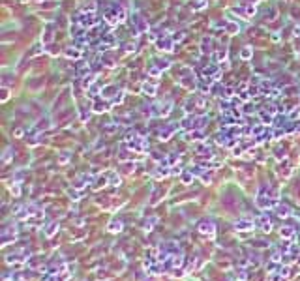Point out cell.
Listing matches in <instances>:
<instances>
[{"label": "cell", "instance_id": "obj_4", "mask_svg": "<svg viewBox=\"0 0 300 281\" xmlns=\"http://www.w3.org/2000/svg\"><path fill=\"white\" fill-rule=\"evenodd\" d=\"M109 231H111V232L122 231V223H120V221H113V223H111V227H109Z\"/></svg>", "mask_w": 300, "mask_h": 281}, {"label": "cell", "instance_id": "obj_8", "mask_svg": "<svg viewBox=\"0 0 300 281\" xmlns=\"http://www.w3.org/2000/svg\"><path fill=\"white\" fill-rule=\"evenodd\" d=\"M111 184H113V186H118V184H120V178H118L116 174H113V176H111Z\"/></svg>", "mask_w": 300, "mask_h": 281}, {"label": "cell", "instance_id": "obj_9", "mask_svg": "<svg viewBox=\"0 0 300 281\" xmlns=\"http://www.w3.org/2000/svg\"><path fill=\"white\" fill-rule=\"evenodd\" d=\"M189 182H191V174L186 172V174H184V184H189Z\"/></svg>", "mask_w": 300, "mask_h": 281}, {"label": "cell", "instance_id": "obj_3", "mask_svg": "<svg viewBox=\"0 0 300 281\" xmlns=\"http://www.w3.org/2000/svg\"><path fill=\"white\" fill-rule=\"evenodd\" d=\"M289 214H291V210H289V206H279V208H278V216H281V217H283V216H285V217H287Z\"/></svg>", "mask_w": 300, "mask_h": 281}, {"label": "cell", "instance_id": "obj_6", "mask_svg": "<svg viewBox=\"0 0 300 281\" xmlns=\"http://www.w3.org/2000/svg\"><path fill=\"white\" fill-rule=\"evenodd\" d=\"M240 56H242V58H246V60H248V58L251 56V49H249V47L242 49V51H240Z\"/></svg>", "mask_w": 300, "mask_h": 281}, {"label": "cell", "instance_id": "obj_5", "mask_svg": "<svg viewBox=\"0 0 300 281\" xmlns=\"http://www.w3.org/2000/svg\"><path fill=\"white\" fill-rule=\"evenodd\" d=\"M144 92H146V94H150V96H152V94H156V86H154V84H144Z\"/></svg>", "mask_w": 300, "mask_h": 281}, {"label": "cell", "instance_id": "obj_7", "mask_svg": "<svg viewBox=\"0 0 300 281\" xmlns=\"http://www.w3.org/2000/svg\"><path fill=\"white\" fill-rule=\"evenodd\" d=\"M79 54H81L79 51H73V49H69V51H68V56H71V58H77Z\"/></svg>", "mask_w": 300, "mask_h": 281}, {"label": "cell", "instance_id": "obj_1", "mask_svg": "<svg viewBox=\"0 0 300 281\" xmlns=\"http://www.w3.org/2000/svg\"><path fill=\"white\" fill-rule=\"evenodd\" d=\"M197 229H199V232H203V234H212V232H214V223H212V221H210V223H208V221H201V225H199Z\"/></svg>", "mask_w": 300, "mask_h": 281}, {"label": "cell", "instance_id": "obj_2", "mask_svg": "<svg viewBox=\"0 0 300 281\" xmlns=\"http://www.w3.org/2000/svg\"><path fill=\"white\" fill-rule=\"evenodd\" d=\"M236 229L238 231H249V229H253V221H248V219L236 221Z\"/></svg>", "mask_w": 300, "mask_h": 281}]
</instances>
